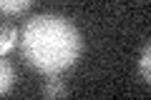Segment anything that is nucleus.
<instances>
[{
  "instance_id": "nucleus-3",
  "label": "nucleus",
  "mask_w": 151,
  "mask_h": 100,
  "mask_svg": "<svg viewBox=\"0 0 151 100\" xmlns=\"http://www.w3.org/2000/svg\"><path fill=\"white\" fill-rule=\"evenodd\" d=\"M13 83H15V73H13L10 63H8V60H3V58H0V95L10 93Z\"/></svg>"
},
{
  "instance_id": "nucleus-1",
  "label": "nucleus",
  "mask_w": 151,
  "mask_h": 100,
  "mask_svg": "<svg viewBox=\"0 0 151 100\" xmlns=\"http://www.w3.org/2000/svg\"><path fill=\"white\" fill-rule=\"evenodd\" d=\"M20 53L38 73L58 75L81 58L83 38L70 20L45 13L25 23L20 35Z\"/></svg>"
},
{
  "instance_id": "nucleus-5",
  "label": "nucleus",
  "mask_w": 151,
  "mask_h": 100,
  "mask_svg": "<svg viewBox=\"0 0 151 100\" xmlns=\"http://www.w3.org/2000/svg\"><path fill=\"white\" fill-rule=\"evenodd\" d=\"M33 0H0V13L5 15H20L23 10H28Z\"/></svg>"
},
{
  "instance_id": "nucleus-2",
  "label": "nucleus",
  "mask_w": 151,
  "mask_h": 100,
  "mask_svg": "<svg viewBox=\"0 0 151 100\" xmlns=\"http://www.w3.org/2000/svg\"><path fill=\"white\" fill-rule=\"evenodd\" d=\"M18 43H20V33H18V28L0 23V58L8 55L10 50H15Z\"/></svg>"
},
{
  "instance_id": "nucleus-6",
  "label": "nucleus",
  "mask_w": 151,
  "mask_h": 100,
  "mask_svg": "<svg viewBox=\"0 0 151 100\" xmlns=\"http://www.w3.org/2000/svg\"><path fill=\"white\" fill-rule=\"evenodd\" d=\"M139 70H141V78L151 80V48L146 45L141 50V58H139Z\"/></svg>"
},
{
  "instance_id": "nucleus-4",
  "label": "nucleus",
  "mask_w": 151,
  "mask_h": 100,
  "mask_svg": "<svg viewBox=\"0 0 151 100\" xmlns=\"http://www.w3.org/2000/svg\"><path fill=\"white\" fill-rule=\"evenodd\" d=\"M40 93H43V98H60V95H65L68 90H65V85L60 83L55 75H50V78L45 80V85H43V90H40Z\"/></svg>"
}]
</instances>
